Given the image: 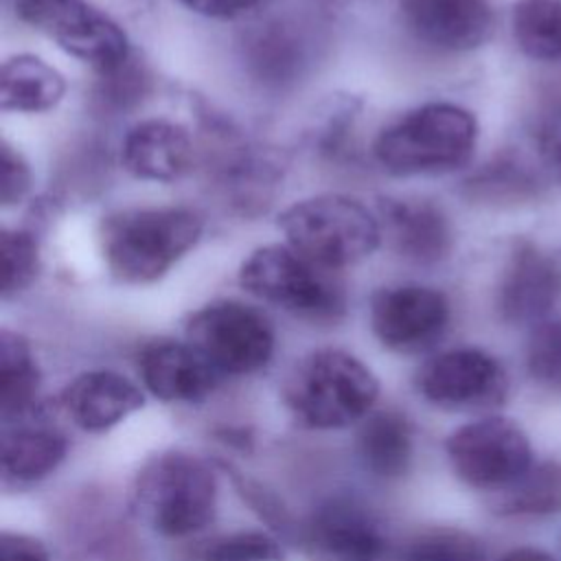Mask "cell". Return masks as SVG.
<instances>
[{"mask_svg": "<svg viewBox=\"0 0 561 561\" xmlns=\"http://www.w3.org/2000/svg\"><path fill=\"white\" fill-rule=\"evenodd\" d=\"M2 298L22 294L39 272V248L26 230H2Z\"/></svg>", "mask_w": 561, "mask_h": 561, "instance_id": "d4e9b609", "label": "cell"}, {"mask_svg": "<svg viewBox=\"0 0 561 561\" xmlns=\"http://www.w3.org/2000/svg\"><path fill=\"white\" fill-rule=\"evenodd\" d=\"M134 508L151 530L164 537L193 535L215 517L217 480L193 454H156L136 476Z\"/></svg>", "mask_w": 561, "mask_h": 561, "instance_id": "277c9868", "label": "cell"}, {"mask_svg": "<svg viewBox=\"0 0 561 561\" xmlns=\"http://www.w3.org/2000/svg\"><path fill=\"white\" fill-rule=\"evenodd\" d=\"M379 394L373 370L342 348H318L287 375L283 399L296 423L337 430L364 419Z\"/></svg>", "mask_w": 561, "mask_h": 561, "instance_id": "3957f363", "label": "cell"}, {"mask_svg": "<svg viewBox=\"0 0 561 561\" xmlns=\"http://www.w3.org/2000/svg\"><path fill=\"white\" fill-rule=\"evenodd\" d=\"M31 188V169L20 151L2 140V206L24 199Z\"/></svg>", "mask_w": 561, "mask_h": 561, "instance_id": "f546056e", "label": "cell"}, {"mask_svg": "<svg viewBox=\"0 0 561 561\" xmlns=\"http://www.w3.org/2000/svg\"><path fill=\"white\" fill-rule=\"evenodd\" d=\"M186 342L219 373L250 375L274 353L267 318L239 300H215L191 313Z\"/></svg>", "mask_w": 561, "mask_h": 561, "instance_id": "52a82bcc", "label": "cell"}, {"mask_svg": "<svg viewBox=\"0 0 561 561\" xmlns=\"http://www.w3.org/2000/svg\"><path fill=\"white\" fill-rule=\"evenodd\" d=\"M502 364L480 348H451L427 359L416 373L419 392L447 410H484L504 401Z\"/></svg>", "mask_w": 561, "mask_h": 561, "instance_id": "8fae6325", "label": "cell"}, {"mask_svg": "<svg viewBox=\"0 0 561 561\" xmlns=\"http://www.w3.org/2000/svg\"><path fill=\"white\" fill-rule=\"evenodd\" d=\"M502 515H550L561 511V462L530 465L513 484L497 491Z\"/></svg>", "mask_w": 561, "mask_h": 561, "instance_id": "cb8c5ba5", "label": "cell"}, {"mask_svg": "<svg viewBox=\"0 0 561 561\" xmlns=\"http://www.w3.org/2000/svg\"><path fill=\"white\" fill-rule=\"evenodd\" d=\"M138 368L153 397L175 403L204 399L221 377L188 342L175 340L145 344L138 355Z\"/></svg>", "mask_w": 561, "mask_h": 561, "instance_id": "9a60e30c", "label": "cell"}, {"mask_svg": "<svg viewBox=\"0 0 561 561\" xmlns=\"http://www.w3.org/2000/svg\"><path fill=\"white\" fill-rule=\"evenodd\" d=\"M526 366L539 386L561 392V320L535 327L526 348Z\"/></svg>", "mask_w": 561, "mask_h": 561, "instance_id": "4316f807", "label": "cell"}, {"mask_svg": "<svg viewBox=\"0 0 561 561\" xmlns=\"http://www.w3.org/2000/svg\"><path fill=\"white\" fill-rule=\"evenodd\" d=\"M66 94L64 75L42 57L22 53L2 64L0 105L4 112H48Z\"/></svg>", "mask_w": 561, "mask_h": 561, "instance_id": "d6986e66", "label": "cell"}, {"mask_svg": "<svg viewBox=\"0 0 561 561\" xmlns=\"http://www.w3.org/2000/svg\"><path fill=\"white\" fill-rule=\"evenodd\" d=\"M287 243L311 261L344 270L368 259L379 241V219L355 197L322 193L289 204L278 215Z\"/></svg>", "mask_w": 561, "mask_h": 561, "instance_id": "5b68a950", "label": "cell"}, {"mask_svg": "<svg viewBox=\"0 0 561 561\" xmlns=\"http://www.w3.org/2000/svg\"><path fill=\"white\" fill-rule=\"evenodd\" d=\"M239 283L252 296L313 322H335L346 309L340 272L311 261L289 243L256 248L241 263Z\"/></svg>", "mask_w": 561, "mask_h": 561, "instance_id": "8992f818", "label": "cell"}, {"mask_svg": "<svg viewBox=\"0 0 561 561\" xmlns=\"http://www.w3.org/2000/svg\"><path fill=\"white\" fill-rule=\"evenodd\" d=\"M445 447L456 476L484 491L506 489L533 465L528 436L517 423L502 416H486L458 427Z\"/></svg>", "mask_w": 561, "mask_h": 561, "instance_id": "9c48e42d", "label": "cell"}, {"mask_svg": "<svg viewBox=\"0 0 561 561\" xmlns=\"http://www.w3.org/2000/svg\"><path fill=\"white\" fill-rule=\"evenodd\" d=\"M511 24L526 57L561 61V0H517Z\"/></svg>", "mask_w": 561, "mask_h": 561, "instance_id": "603a6c76", "label": "cell"}, {"mask_svg": "<svg viewBox=\"0 0 561 561\" xmlns=\"http://www.w3.org/2000/svg\"><path fill=\"white\" fill-rule=\"evenodd\" d=\"M193 140L186 127L164 118H147L127 129L121 142L125 171L147 182H175L193 164Z\"/></svg>", "mask_w": 561, "mask_h": 561, "instance_id": "e0dca14e", "label": "cell"}, {"mask_svg": "<svg viewBox=\"0 0 561 561\" xmlns=\"http://www.w3.org/2000/svg\"><path fill=\"white\" fill-rule=\"evenodd\" d=\"M0 561H48V552L37 539L7 530L0 535Z\"/></svg>", "mask_w": 561, "mask_h": 561, "instance_id": "4dcf8cb0", "label": "cell"}, {"mask_svg": "<svg viewBox=\"0 0 561 561\" xmlns=\"http://www.w3.org/2000/svg\"><path fill=\"white\" fill-rule=\"evenodd\" d=\"M379 226L381 237L386 234L390 245L414 263H438L451 250L449 219L427 199L381 197Z\"/></svg>", "mask_w": 561, "mask_h": 561, "instance_id": "2e32d148", "label": "cell"}, {"mask_svg": "<svg viewBox=\"0 0 561 561\" xmlns=\"http://www.w3.org/2000/svg\"><path fill=\"white\" fill-rule=\"evenodd\" d=\"M399 11L419 42L440 50H473L493 31L489 0H399Z\"/></svg>", "mask_w": 561, "mask_h": 561, "instance_id": "4fadbf2b", "label": "cell"}, {"mask_svg": "<svg viewBox=\"0 0 561 561\" xmlns=\"http://www.w3.org/2000/svg\"><path fill=\"white\" fill-rule=\"evenodd\" d=\"M68 443L64 434L48 425L13 421L2 434V469L18 482L42 480L64 460Z\"/></svg>", "mask_w": 561, "mask_h": 561, "instance_id": "ffe728a7", "label": "cell"}, {"mask_svg": "<svg viewBox=\"0 0 561 561\" xmlns=\"http://www.w3.org/2000/svg\"><path fill=\"white\" fill-rule=\"evenodd\" d=\"M145 403L140 388L114 370H88L75 377L61 392L68 416L85 432H103Z\"/></svg>", "mask_w": 561, "mask_h": 561, "instance_id": "ac0fdd59", "label": "cell"}, {"mask_svg": "<svg viewBox=\"0 0 561 561\" xmlns=\"http://www.w3.org/2000/svg\"><path fill=\"white\" fill-rule=\"evenodd\" d=\"M204 230V219L186 206H136L114 210L101 221V254L110 274L127 285L162 278Z\"/></svg>", "mask_w": 561, "mask_h": 561, "instance_id": "6da1fadb", "label": "cell"}, {"mask_svg": "<svg viewBox=\"0 0 561 561\" xmlns=\"http://www.w3.org/2000/svg\"><path fill=\"white\" fill-rule=\"evenodd\" d=\"M476 116L454 103L419 105L375 138L373 153L392 175H434L465 167L476 149Z\"/></svg>", "mask_w": 561, "mask_h": 561, "instance_id": "7a4b0ae2", "label": "cell"}, {"mask_svg": "<svg viewBox=\"0 0 561 561\" xmlns=\"http://www.w3.org/2000/svg\"><path fill=\"white\" fill-rule=\"evenodd\" d=\"M39 390V368L28 342L15 331L0 333V412L13 423L33 412Z\"/></svg>", "mask_w": 561, "mask_h": 561, "instance_id": "44dd1931", "label": "cell"}, {"mask_svg": "<svg viewBox=\"0 0 561 561\" xmlns=\"http://www.w3.org/2000/svg\"><path fill=\"white\" fill-rule=\"evenodd\" d=\"M447 322L445 294L427 285H388L370 298V329L386 348L397 353H419L434 346Z\"/></svg>", "mask_w": 561, "mask_h": 561, "instance_id": "30bf717a", "label": "cell"}, {"mask_svg": "<svg viewBox=\"0 0 561 561\" xmlns=\"http://www.w3.org/2000/svg\"><path fill=\"white\" fill-rule=\"evenodd\" d=\"M364 467L379 478H401L412 462V432L399 412L370 414L359 430Z\"/></svg>", "mask_w": 561, "mask_h": 561, "instance_id": "7402d4cb", "label": "cell"}, {"mask_svg": "<svg viewBox=\"0 0 561 561\" xmlns=\"http://www.w3.org/2000/svg\"><path fill=\"white\" fill-rule=\"evenodd\" d=\"M18 15L68 55L110 72L129 59L123 26L88 0H18Z\"/></svg>", "mask_w": 561, "mask_h": 561, "instance_id": "ba28073f", "label": "cell"}, {"mask_svg": "<svg viewBox=\"0 0 561 561\" xmlns=\"http://www.w3.org/2000/svg\"><path fill=\"white\" fill-rule=\"evenodd\" d=\"M186 9L217 20H232L256 7L259 0H178Z\"/></svg>", "mask_w": 561, "mask_h": 561, "instance_id": "1f68e13d", "label": "cell"}, {"mask_svg": "<svg viewBox=\"0 0 561 561\" xmlns=\"http://www.w3.org/2000/svg\"><path fill=\"white\" fill-rule=\"evenodd\" d=\"M502 561H554V557H550L548 552L539 550V548H515L511 552H506L502 557Z\"/></svg>", "mask_w": 561, "mask_h": 561, "instance_id": "d6a6232c", "label": "cell"}, {"mask_svg": "<svg viewBox=\"0 0 561 561\" xmlns=\"http://www.w3.org/2000/svg\"><path fill=\"white\" fill-rule=\"evenodd\" d=\"M561 294V272L550 256L530 243H519L500 280L497 311L511 324L539 322Z\"/></svg>", "mask_w": 561, "mask_h": 561, "instance_id": "5bb4252c", "label": "cell"}, {"mask_svg": "<svg viewBox=\"0 0 561 561\" xmlns=\"http://www.w3.org/2000/svg\"><path fill=\"white\" fill-rule=\"evenodd\" d=\"M405 561H486V554L480 541L469 533L436 528L412 541Z\"/></svg>", "mask_w": 561, "mask_h": 561, "instance_id": "484cf974", "label": "cell"}, {"mask_svg": "<svg viewBox=\"0 0 561 561\" xmlns=\"http://www.w3.org/2000/svg\"><path fill=\"white\" fill-rule=\"evenodd\" d=\"M305 546L311 561H379L386 539L377 519L364 506L331 500L311 513Z\"/></svg>", "mask_w": 561, "mask_h": 561, "instance_id": "7c38bea8", "label": "cell"}, {"mask_svg": "<svg viewBox=\"0 0 561 561\" xmlns=\"http://www.w3.org/2000/svg\"><path fill=\"white\" fill-rule=\"evenodd\" d=\"M131 59H127L125 64H121L118 68L110 70V72H101L103 77V88H101V96L116 107H125L134 101H138V96L145 92V75L142 70H138L136 66L129 64Z\"/></svg>", "mask_w": 561, "mask_h": 561, "instance_id": "f1b7e54d", "label": "cell"}, {"mask_svg": "<svg viewBox=\"0 0 561 561\" xmlns=\"http://www.w3.org/2000/svg\"><path fill=\"white\" fill-rule=\"evenodd\" d=\"M204 561H283V550L274 537L250 530L219 539Z\"/></svg>", "mask_w": 561, "mask_h": 561, "instance_id": "83f0119b", "label": "cell"}]
</instances>
